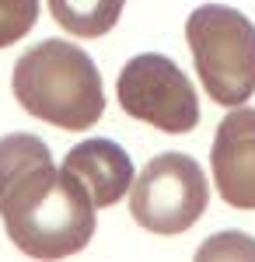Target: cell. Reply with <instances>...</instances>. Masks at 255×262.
I'll return each instance as SVG.
<instances>
[{"instance_id":"cell-1","label":"cell","mask_w":255,"mask_h":262,"mask_svg":"<svg viewBox=\"0 0 255 262\" xmlns=\"http://www.w3.org/2000/svg\"><path fill=\"white\" fill-rule=\"evenodd\" d=\"M0 217L7 238L39 262L77 255L95 238L88 192L53 164L46 140L32 133L0 137Z\"/></svg>"},{"instance_id":"cell-2","label":"cell","mask_w":255,"mask_h":262,"mask_svg":"<svg viewBox=\"0 0 255 262\" xmlns=\"http://www.w3.org/2000/svg\"><path fill=\"white\" fill-rule=\"evenodd\" d=\"M14 98L35 119L59 129H91L105 112V91L95 60L63 39H42L14 63Z\"/></svg>"},{"instance_id":"cell-3","label":"cell","mask_w":255,"mask_h":262,"mask_svg":"<svg viewBox=\"0 0 255 262\" xmlns=\"http://www.w3.org/2000/svg\"><path fill=\"white\" fill-rule=\"evenodd\" d=\"M203 91L217 105H241L255 95V25L224 4H203L185 21Z\"/></svg>"},{"instance_id":"cell-4","label":"cell","mask_w":255,"mask_h":262,"mask_svg":"<svg viewBox=\"0 0 255 262\" xmlns=\"http://www.w3.org/2000/svg\"><path fill=\"white\" fill-rule=\"evenodd\" d=\"M210 185L189 154H157L130 185V213L151 234H182L206 213Z\"/></svg>"},{"instance_id":"cell-5","label":"cell","mask_w":255,"mask_h":262,"mask_svg":"<svg viewBox=\"0 0 255 262\" xmlns=\"http://www.w3.org/2000/svg\"><path fill=\"white\" fill-rule=\"evenodd\" d=\"M116 95L126 116L161 133H189L199 126V98L182 67L161 53H140L122 67Z\"/></svg>"},{"instance_id":"cell-6","label":"cell","mask_w":255,"mask_h":262,"mask_svg":"<svg viewBox=\"0 0 255 262\" xmlns=\"http://www.w3.org/2000/svg\"><path fill=\"white\" fill-rule=\"evenodd\" d=\"M210 164L224 203L255 210V108H235L220 119Z\"/></svg>"},{"instance_id":"cell-7","label":"cell","mask_w":255,"mask_h":262,"mask_svg":"<svg viewBox=\"0 0 255 262\" xmlns=\"http://www.w3.org/2000/svg\"><path fill=\"white\" fill-rule=\"evenodd\" d=\"M63 171L88 192L95 210L119 203L130 192V185H133L130 154L116 140H105V137H95V140H84L77 147H70L67 158H63Z\"/></svg>"},{"instance_id":"cell-8","label":"cell","mask_w":255,"mask_h":262,"mask_svg":"<svg viewBox=\"0 0 255 262\" xmlns=\"http://www.w3.org/2000/svg\"><path fill=\"white\" fill-rule=\"evenodd\" d=\"M126 0H49V11L63 32L77 39H98L116 28Z\"/></svg>"},{"instance_id":"cell-9","label":"cell","mask_w":255,"mask_h":262,"mask_svg":"<svg viewBox=\"0 0 255 262\" xmlns=\"http://www.w3.org/2000/svg\"><path fill=\"white\" fill-rule=\"evenodd\" d=\"M193 262H255V238L245 231H220L210 234L196 248Z\"/></svg>"},{"instance_id":"cell-10","label":"cell","mask_w":255,"mask_h":262,"mask_svg":"<svg viewBox=\"0 0 255 262\" xmlns=\"http://www.w3.org/2000/svg\"><path fill=\"white\" fill-rule=\"evenodd\" d=\"M39 21V0H0V49L21 42Z\"/></svg>"}]
</instances>
